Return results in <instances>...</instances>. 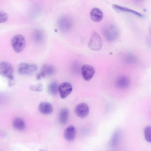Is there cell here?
Returning <instances> with one entry per match:
<instances>
[{
  "mask_svg": "<svg viewBox=\"0 0 151 151\" xmlns=\"http://www.w3.org/2000/svg\"><path fill=\"white\" fill-rule=\"evenodd\" d=\"M129 80L125 76H121L118 77L116 81V85L118 88L123 89L127 88L129 85Z\"/></svg>",
  "mask_w": 151,
  "mask_h": 151,
  "instance_id": "cell-11",
  "label": "cell"
},
{
  "mask_svg": "<svg viewBox=\"0 0 151 151\" xmlns=\"http://www.w3.org/2000/svg\"><path fill=\"white\" fill-rule=\"evenodd\" d=\"M13 126L16 129L20 131L23 130L25 128V125L24 121L19 118H16L13 120Z\"/></svg>",
  "mask_w": 151,
  "mask_h": 151,
  "instance_id": "cell-16",
  "label": "cell"
},
{
  "mask_svg": "<svg viewBox=\"0 0 151 151\" xmlns=\"http://www.w3.org/2000/svg\"><path fill=\"white\" fill-rule=\"evenodd\" d=\"M11 43L14 51L17 53H19L22 52L25 47L26 44L25 39L23 35H17L12 37Z\"/></svg>",
  "mask_w": 151,
  "mask_h": 151,
  "instance_id": "cell-1",
  "label": "cell"
},
{
  "mask_svg": "<svg viewBox=\"0 0 151 151\" xmlns=\"http://www.w3.org/2000/svg\"><path fill=\"white\" fill-rule=\"evenodd\" d=\"M30 89L32 91H41L43 90V86L42 83H39L35 85L31 86Z\"/></svg>",
  "mask_w": 151,
  "mask_h": 151,
  "instance_id": "cell-19",
  "label": "cell"
},
{
  "mask_svg": "<svg viewBox=\"0 0 151 151\" xmlns=\"http://www.w3.org/2000/svg\"><path fill=\"white\" fill-rule=\"evenodd\" d=\"M95 72V69L90 65H84L81 67V74L83 78L86 81L90 80L94 75Z\"/></svg>",
  "mask_w": 151,
  "mask_h": 151,
  "instance_id": "cell-6",
  "label": "cell"
},
{
  "mask_svg": "<svg viewBox=\"0 0 151 151\" xmlns=\"http://www.w3.org/2000/svg\"><path fill=\"white\" fill-rule=\"evenodd\" d=\"M37 69V66L35 64L22 63L19 65L18 71L21 75H29L35 72Z\"/></svg>",
  "mask_w": 151,
  "mask_h": 151,
  "instance_id": "cell-4",
  "label": "cell"
},
{
  "mask_svg": "<svg viewBox=\"0 0 151 151\" xmlns=\"http://www.w3.org/2000/svg\"><path fill=\"white\" fill-rule=\"evenodd\" d=\"M75 113L77 116L81 118H84L87 116L89 112V108L85 103L78 104L75 109Z\"/></svg>",
  "mask_w": 151,
  "mask_h": 151,
  "instance_id": "cell-7",
  "label": "cell"
},
{
  "mask_svg": "<svg viewBox=\"0 0 151 151\" xmlns=\"http://www.w3.org/2000/svg\"><path fill=\"white\" fill-rule=\"evenodd\" d=\"M76 134L75 127L73 126H70L67 128L63 133L64 138L67 141H71L75 138Z\"/></svg>",
  "mask_w": 151,
  "mask_h": 151,
  "instance_id": "cell-10",
  "label": "cell"
},
{
  "mask_svg": "<svg viewBox=\"0 0 151 151\" xmlns=\"http://www.w3.org/2000/svg\"><path fill=\"white\" fill-rule=\"evenodd\" d=\"M112 7L113 9L116 11L119 12H128L139 17L142 18L143 17V15L141 14L128 8L114 4L112 5Z\"/></svg>",
  "mask_w": 151,
  "mask_h": 151,
  "instance_id": "cell-14",
  "label": "cell"
},
{
  "mask_svg": "<svg viewBox=\"0 0 151 151\" xmlns=\"http://www.w3.org/2000/svg\"><path fill=\"white\" fill-rule=\"evenodd\" d=\"M151 127L148 126L144 129V134L145 140L148 142H151Z\"/></svg>",
  "mask_w": 151,
  "mask_h": 151,
  "instance_id": "cell-18",
  "label": "cell"
},
{
  "mask_svg": "<svg viewBox=\"0 0 151 151\" xmlns=\"http://www.w3.org/2000/svg\"><path fill=\"white\" fill-rule=\"evenodd\" d=\"M103 42L102 39L96 32H93L91 36L88 43V46L91 50L99 51L101 49Z\"/></svg>",
  "mask_w": 151,
  "mask_h": 151,
  "instance_id": "cell-2",
  "label": "cell"
},
{
  "mask_svg": "<svg viewBox=\"0 0 151 151\" xmlns=\"http://www.w3.org/2000/svg\"><path fill=\"white\" fill-rule=\"evenodd\" d=\"M35 34L34 36V39L35 41L38 42H41L43 39V36L42 33L40 32H37Z\"/></svg>",
  "mask_w": 151,
  "mask_h": 151,
  "instance_id": "cell-22",
  "label": "cell"
},
{
  "mask_svg": "<svg viewBox=\"0 0 151 151\" xmlns=\"http://www.w3.org/2000/svg\"><path fill=\"white\" fill-rule=\"evenodd\" d=\"M103 33L106 38L109 41H113L116 40L119 34L117 27L113 24L106 26L103 30Z\"/></svg>",
  "mask_w": 151,
  "mask_h": 151,
  "instance_id": "cell-3",
  "label": "cell"
},
{
  "mask_svg": "<svg viewBox=\"0 0 151 151\" xmlns=\"http://www.w3.org/2000/svg\"><path fill=\"white\" fill-rule=\"evenodd\" d=\"M91 19L93 21L98 22L101 21L103 17L102 11L97 8H94L92 9L90 13Z\"/></svg>",
  "mask_w": 151,
  "mask_h": 151,
  "instance_id": "cell-12",
  "label": "cell"
},
{
  "mask_svg": "<svg viewBox=\"0 0 151 151\" xmlns=\"http://www.w3.org/2000/svg\"><path fill=\"white\" fill-rule=\"evenodd\" d=\"M59 86L56 82H52L49 83L48 86V90L49 93L54 95L59 91Z\"/></svg>",
  "mask_w": 151,
  "mask_h": 151,
  "instance_id": "cell-17",
  "label": "cell"
},
{
  "mask_svg": "<svg viewBox=\"0 0 151 151\" xmlns=\"http://www.w3.org/2000/svg\"><path fill=\"white\" fill-rule=\"evenodd\" d=\"M69 115L68 109L65 108H63L60 110L59 116L60 122L62 124H66L68 121Z\"/></svg>",
  "mask_w": 151,
  "mask_h": 151,
  "instance_id": "cell-15",
  "label": "cell"
},
{
  "mask_svg": "<svg viewBox=\"0 0 151 151\" xmlns=\"http://www.w3.org/2000/svg\"><path fill=\"white\" fill-rule=\"evenodd\" d=\"M71 84L68 82H65L62 83L59 87V91L61 98L64 99L71 93L72 90Z\"/></svg>",
  "mask_w": 151,
  "mask_h": 151,
  "instance_id": "cell-8",
  "label": "cell"
},
{
  "mask_svg": "<svg viewBox=\"0 0 151 151\" xmlns=\"http://www.w3.org/2000/svg\"><path fill=\"white\" fill-rule=\"evenodd\" d=\"M14 69L12 65L5 61L0 63V75L7 78L14 76Z\"/></svg>",
  "mask_w": 151,
  "mask_h": 151,
  "instance_id": "cell-5",
  "label": "cell"
},
{
  "mask_svg": "<svg viewBox=\"0 0 151 151\" xmlns=\"http://www.w3.org/2000/svg\"><path fill=\"white\" fill-rule=\"evenodd\" d=\"M136 0V1H142L143 0Z\"/></svg>",
  "mask_w": 151,
  "mask_h": 151,
  "instance_id": "cell-23",
  "label": "cell"
},
{
  "mask_svg": "<svg viewBox=\"0 0 151 151\" xmlns=\"http://www.w3.org/2000/svg\"><path fill=\"white\" fill-rule=\"evenodd\" d=\"M8 19L7 14L2 11H0V23L6 22Z\"/></svg>",
  "mask_w": 151,
  "mask_h": 151,
  "instance_id": "cell-20",
  "label": "cell"
},
{
  "mask_svg": "<svg viewBox=\"0 0 151 151\" xmlns=\"http://www.w3.org/2000/svg\"><path fill=\"white\" fill-rule=\"evenodd\" d=\"M8 85L9 87H12L15 85L16 81L14 75L7 78Z\"/></svg>",
  "mask_w": 151,
  "mask_h": 151,
  "instance_id": "cell-21",
  "label": "cell"
},
{
  "mask_svg": "<svg viewBox=\"0 0 151 151\" xmlns=\"http://www.w3.org/2000/svg\"><path fill=\"white\" fill-rule=\"evenodd\" d=\"M40 111L42 114L48 115L51 114L53 110V108L51 104L47 102H42L39 105Z\"/></svg>",
  "mask_w": 151,
  "mask_h": 151,
  "instance_id": "cell-13",
  "label": "cell"
},
{
  "mask_svg": "<svg viewBox=\"0 0 151 151\" xmlns=\"http://www.w3.org/2000/svg\"><path fill=\"white\" fill-rule=\"evenodd\" d=\"M54 67L51 65H45L42 68L40 73L37 75V78L40 79L51 75L55 71Z\"/></svg>",
  "mask_w": 151,
  "mask_h": 151,
  "instance_id": "cell-9",
  "label": "cell"
}]
</instances>
